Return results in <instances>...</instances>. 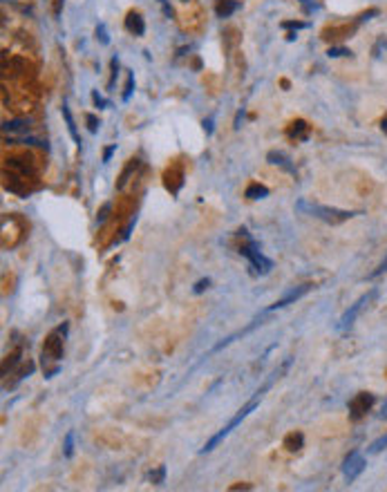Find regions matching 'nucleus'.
Masks as SVG:
<instances>
[{
	"instance_id": "obj_1",
	"label": "nucleus",
	"mask_w": 387,
	"mask_h": 492,
	"mask_svg": "<svg viewBox=\"0 0 387 492\" xmlns=\"http://www.w3.org/2000/svg\"><path fill=\"white\" fill-rule=\"evenodd\" d=\"M287 365H289V362H287ZM287 365H285V367H282V369H278V372H275V374H273V376H271V378H269V381H266V383H264V385H262V387H260V390H257V392H255V394H253V398H251V400H248V403H246V405H244V407H242V409H240V412H238V414H235V416H233V418H231V421H229V423H226V425H224V427H222V430H219V432H217V434H215V437H213V439H210V441H206V445H204V447H201V450H199V454H206V452H210V450H215V447H217V445H219V443L224 441V439H226V437H229V434H231V432H233L235 427H238V425H240V423H242V421H244V418H246V416H248V414H251V412H253V409H255V407H257V403H260V398H262V394H264V392H266V390H269V387H271V383H273V381H275V378H280V374H282V372H285V369H287Z\"/></svg>"
},
{
	"instance_id": "obj_2",
	"label": "nucleus",
	"mask_w": 387,
	"mask_h": 492,
	"mask_svg": "<svg viewBox=\"0 0 387 492\" xmlns=\"http://www.w3.org/2000/svg\"><path fill=\"white\" fill-rule=\"evenodd\" d=\"M295 208L302 210V213H309L316 219H322L325 224H331V226H338V224L347 222V219H351L356 215L354 210H340V208H334V206L311 204V201H304V199H300L295 204Z\"/></svg>"
},
{
	"instance_id": "obj_3",
	"label": "nucleus",
	"mask_w": 387,
	"mask_h": 492,
	"mask_svg": "<svg viewBox=\"0 0 387 492\" xmlns=\"http://www.w3.org/2000/svg\"><path fill=\"white\" fill-rule=\"evenodd\" d=\"M65 336H67V322L58 325L56 329L51 331L45 340V347H43V372H49V360L61 362L63 358V349H65Z\"/></svg>"
},
{
	"instance_id": "obj_4",
	"label": "nucleus",
	"mask_w": 387,
	"mask_h": 492,
	"mask_svg": "<svg viewBox=\"0 0 387 492\" xmlns=\"http://www.w3.org/2000/svg\"><path fill=\"white\" fill-rule=\"evenodd\" d=\"M376 297H378V289H369L367 293H363V295H360L358 300H356L354 304H351L349 309H347V311L340 316V320H338L336 329H338V331L351 329V327H354V322H356V318H358L360 313H363L365 309H367V306L372 304L374 300H376Z\"/></svg>"
},
{
	"instance_id": "obj_5",
	"label": "nucleus",
	"mask_w": 387,
	"mask_h": 492,
	"mask_svg": "<svg viewBox=\"0 0 387 492\" xmlns=\"http://www.w3.org/2000/svg\"><path fill=\"white\" fill-rule=\"evenodd\" d=\"M242 235H244V240H246V246H242L240 253H242L244 257H248V262H251V266L255 269V273H260V275L271 273V269H273V260H269L266 255H262V253L257 251V242L253 240V237H248V233L244 231V228H242Z\"/></svg>"
},
{
	"instance_id": "obj_6",
	"label": "nucleus",
	"mask_w": 387,
	"mask_h": 492,
	"mask_svg": "<svg viewBox=\"0 0 387 492\" xmlns=\"http://www.w3.org/2000/svg\"><path fill=\"white\" fill-rule=\"evenodd\" d=\"M365 459H363V454L360 452H349V456L345 459V463H342V474H345V479L347 481H356V479L363 474V470H365Z\"/></svg>"
},
{
	"instance_id": "obj_7",
	"label": "nucleus",
	"mask_w": 387,
	"mask_h": 492,
	"mask_svg": "<svg viewBox=\"0 0 387 492\" xmlns=\"http://www.w3.org/2000/svg\"><path fill=\"white\" fill-rule=\"evenodd\" d=\"M311 284H300V287H293V289H289V291L285 293V295L280 297V300H275L273 304L266 309V311H275V309H285V306H289V304H293L295 300H300L302 295H307L309 291H311Z\"/></svg>"
},
{
	"instance_id": "obj_8",
	"label": "nucleus",
	"mask_w": 387,
	"mask_h": 492,
	"mask_svg": "<svg viewBox=\"0 0 387 492\" xmlns=\"http://www.w3.org/2000/svg\"><path fill=\"white\" fill-rule=\"evenodd\" d=\"M374 394H369V392H363V394H356L354 398L349 400V412H351V418L354 421H358L360 416H365V412H369L374 405Z\"/></svg>"
},
{
	"instance_id": "obj_9",
	"label": "nucleus",
	"mask_w": 387,
	"mask_h": 492,
	"mask_svg": "<svg viewBox=\"0 0 387 492\" xmlns=\"http://www.w3.org/2000/svg\"><path fill=\"white\" fill-rule=\"evenodd\" d=\"M266 159H269V163H273V166H280L285 172H289V175H295V166L291 163V159L287 157L285 152H278V150H271L269 154H266Z\"/></svg>"
},
{
	"instance_id": "obj_10",
	"label": "nucleus",
	"mask_w": 387,
	"mask_h": 492,
	"mask_svg": "<svg viewBox=\"0 0 387 492\" xmlns=\"http://www.w3.org/2000/svg\"><path fill=\"white\" fill-rule=\"evenodd\" d=\"M126 29L130 34H135V36H144L145 34V23H144V18H141L139 11H130V14H128Z\"/></svg>"
},
{
	"instance_id": "obj_11",
	"label": "nucleus",
	"mask_w": 387,
	"mask_h": 492,
	"mask_svg": "<svg viewBox=\"0 0 387 492\" xmlns=\"http://www.w3.org/2000/svg\"><path fill=\"white\" fill-rule=\"evenodd\" d=\"M238 9H240L238 0H219L217 7H215V14H217L219 18H229V16L235 14Z\"/></svg>"
},
{
	"instance_id": "obj_12",
	"label": "nucleus",
	"mask_w": 387,
	"mask_h": 492,
	"mask_svg": "<svg viewBox=\"0 0 387 492\" xmlns=\"http://www.w3.org/2000/svg\"><path fill=\"white\" fill-rule=\"evenodd\" d=\"M61 112H63V119H65V123H67V130H70V137L74 139V144L76 146H81V137H79V132H76V123H74V116H72V112H70V105H67L65 101H63V107H61Z\"/></svg>"
},
{
	"instance_id": "obj_13",
	"label": "nucleus",
	"mask_w": 387,
	"mask_h": 492,
	"mask_svg": "<svg viewBox=\"0 0 387 492\" xmlns=\"http://www.w3.org/2000/svg\"><path fill=\"white\" fill-rule=\"evenodd\" d=\"M307 130H309V126L304 123L302 119H298V121H293L291 123V128H289V137L291 139H307Z\"/></svg>"
},
{
	"instance_id": "obj_14",
	"label": "nucleus",
	"mask_w": 387,
	"mask_h": 492,
	"mask_svg": "<svg viewBox=\"0 0 387 492\" xmlns=\"http://www.w3.org/2000/svg\"><path fill=\"white\" fill-rule=\"evenodd\" d=\"M5 132H16V135H27L29 132V123L27 121H7L2 126Z\"/></svg>"
},
{
	"instance_id": "obj_15",
	"label": "nucleus",
	"mask_w": 387,
	"mask_h": 492,
	"mask_svg": "<svg viewBox=\"0 0 387 492\" xmlns=\"http://www.w3.org/2000/svg\"><path fill=\"white\" fill-rule=\"evenodd\" d=\"M302 443H304V437L300 432H291L289 437L285 439V447L289 452H298L300 447H302Z\"/></svg>"
},
{
	"instance_id": "obj_16",
	"label": "nucleus",
	"mask_w": 387,
	"mask_h": 492,
	"mask_svg": "<svg viewBox=\"0 0 387 492\" xmlns=\"http://www.w3.org/2000/svg\"><path fill=\"white\" fill-rule=\"evenodd\" d=\"M20 360H23V349H16V351H11L9 356L5 358V362H2V376L7 374V369L11 372V369H14V367L18 365Z\"/></svg>"
},
{
	"instance_id": "obj_17",
	"label": "nucleus",
	"mask_w": 387,
	"mask_h": 492,
	"mask_svg": "<svg viewBox=\"0 0 387 492\" xmlns=\"http://www.w3.org/2000/svg\"><path fill=\"white\" fill-rule=\"evenodd\" d=\"M244 195L248 197V199H264L266 195H269V188L262 186V184H251V186L246 188V193Z\"/></svg>"
},
{
	"instance_id": "obj_18",
	"label": "nucleus",
	"mask_w": 387,
	"mask_h": 492,
	"mask_svg": "<svg viewBox=\"0 0 387 492\" xmlns=\"http://www.w3.org/2000/svg\"><path fill=\"white\" fill-rule=\"evenodd\" d=\"M63 454H65V459H72V454H74V432H67L65 434V443H63Z\"/></svg>"
},
{
	"instance_id": "obj_19",
	"label": "nucleus",
	"mask_w": 387,
	"mask_h": 492,
	"mask_svg": "<svg viewBox=\"0 0 387 492\" xmlns=\"http://www.w3.org/2000/svg\"><path fill=\"white\" fill-rule=\"evenodd\" d=\"M150 481H152L154 486H161V483L166 481V465H159L157 470H152V472H150Z\"/></svg>"
},
{
	"instance_id": "obj_20",
	"label": "nucleus",
	"mask_w": 387,
	"mask_h": 492,
	"mask_svg": "<svg viewBox=\"0 0 387 492\" xmlns=\"http://www.w3.org/2000/svg\"><path fill=\"white\" fill-rule=\"evenodd\" d=\"M385 447H387V434H383V437H378L376 441H374L372 445H369L367 452H369V454H378V452L385 450Z\"/></svg>"
},
{
	"instance_id": "obj_21",
	"label": "nucleus",
	"mask_w": 387,
	"mask_h": 492,
	"mask_svg": "<svg viewBox=\"0 0 387 492\" xmlns=\"http://www.w3.org/2000/svg\"><path fill=\"white\" fill-rule=\"evenodd\" d=\"M383 273H387V253H385V257H383V262H381V264L376 266V271H372V273H369L367 278H369V280H374V278H381Z\"/></svg>"
},
{
	"instance_id": "obj_22",
	"label": "nucleus",
	"mask_w": 387,
	"mask_h": 492,
	"mask_svg": "<svg viewBox=\"0 0 387 492\" xmlns=\"http://www.w3.org/2000/svg\"><path fill=\"white\" fill-rule=\"evenodd\" d=\"M351 51L345 49V47H329V51H327V56L329 58H340V56H349Z\"/></svg>"
},
{
	"instance_id": "obj_23",
	"label": "nucleus",
	"mask_w": 387,
	"mask_h": 492,
	"mask_svg": "<svg viewBox=\"0 0 387 492\" xmlns=\"http://www.w3.org/2000/svg\"><path fill=\"white\" fill-rule=\"evenodd\" d=\"M132 90H135V74H128V81H126V92H123V101H128V98L132 97Z\"/></svg>"
},
{
	"instance_id": "obj_24",
	"label": "nucleus",
	"mask_w": 387,
	"mask_h": 492,
	"mask_svg": "<svg viewBox=\"0 0 387 492\" xmlns=\"http://www.w3.org/2000/svg\"><path fill=\"white\" fill-rule=\"evenodd\" d=\"M132 168H137V159H132V161H130V166L126 168V172H123V175H121V179H119L117 188H123V186H126V181H128V175H130V172H132Z\"/></svg>"
},
{
	"instance_id": "obj_25",
	"label": "nucleus",
	"mask_w": 387,
	"mask_h": 492,
	"mask_svg": "<svg viewBox=\"0 0 387 492\" xmlns=\"http://www.w3.org/2000/svg\"><path fill=\"white\" fill-rule=\"evenodd\" d=\"M85 121H88V130L94 135V132L98 130V119L94 114H88V116H85Z\"/></svg>"
},
{
	"instance_id": "obj_26",
	"label": "nucleus",
	"mask_w": 387,
	"mask_h": 492,
	"mask_svg": "<svg viewBox=\"0 0 387 492\" xmlns=\"http://www.w3.org/2000/svg\"><path fill=\"white\" fill-rule=\"evenodd\" d=\"M117 74H119V60L112 58V76H110V83H107V88L112 90L114 88V81H117Z\"/></svg>"
},
{
	"instance_id": "obj_27",
	"label": "nucleus",
	"mask_w": 387,
	"mask_h": 492,
	"mask_svg": "<svg viewBox=\"0 0 387 492\" xmlns=\"http://www.w3.org/2000/svg\"><path fill=\"white\" fill-rule=\"evenodd\" d=\"M97 38L103 43V45H107V43H110V38H107V32H105V25H98V27H97Z\"/></svg>"
},
{
	"instance_id": "obj_28",
	"label": "nucleus",
	"mask_w": 387,
	"mask_h": 492,
	"mask_svg": "<svg viewBox=\"0 0 387 492\" xmlns=\"http://www.w3.org/2000/svg\"><path fill=\"white\" fill-rule=\"evenodd\" d=\"M92 101H94V105H97L98 110H103V107H107V101H105V98H103V97H101V94H98V92H92Z\"/></svg>"
},
{
	"instance_id": "obj_29",
	"label": "nucleus",
	"mask_w": 387,
	"mask_h": 492,
	"mask_svg": "<svg viewBox=\"0 0 387 492\" xmlns=\"http://www.w3.org/2000/svg\"><path fill=\"white\" fill-rule=\"evenodd\" d=\"M110 208H112V204H103L101 213H98V224H103L107 219V213H110Z\"/></svg>"
},
{
	"instance_id": "obj_30",
	"label": "nucleus",
	"mask_w": 387,
	"mask_h": 492,
	"mask_svg": "<svg viewBox=\"0 0 387 492\" xmlns=\"http://www.w3.org/2000/svg\"><path fill=\"white\" fill-rule=\"evenodd\" d=\"M114 150H117V144H112V146H110V148H105V152H103V163H107V161H110V159H112Z\"/></svg>"
},
{
	"instance_id": "obj_31",
	"label": "nucleus",
	"mask_w": 387,
	"mask_h": 492,
	"mask_svg": "<svg viewBox=\"0 0 387 492\" xmlns=\"http://www.w3.org/2000/svg\"><path fill=\"white\" fill-rule=\"evenodd\" d=\"M208 284H210V280H208V278H206V280H199V282L195 284V289H193V291H195V293H201V291H204V289H208Z\"/></svg>"
},
{
	"instance_id": "obj_32",
	"label": "nucleus",
	"mask_w": 387,
	"mask_h": 492,
	"mask_svg": "<svg viewBox=\"0 0 387 492\" xmlns=\"http://www.w3.org/2000/svg\"><path fill=\"white\" fill-rule=\"evenodd\" d=\"M282 27L285 29H304L307 23H282Z\"/></svg>"
},
{
	"instance_id": "obj_33",
	"label": "nucleus",
	"mask_w": 387,
	"mask_h": 492,
	"mask_svg": "<svg viewBox=\"0 0 387 492\" xmlns=\"http://www.w3.org/2000/svg\"><path fill=\"white\" fill-rule=\"evenodd\" d=\"M378 418H383V421H387V400H385V403H383L381 412H378Z\"/></svg>"
},
{
	"instance_id": "obj_34",
	"label": "nucleus",
	"mask_w": 387,
	"mask_h": 492,
	"mask_svg": "<svg viewBox=\"0 0 387 492\" xmlns=\"http://www.w3.org/2000/svg\"><path fill=\"white\" fill-rule=\"evenodd\" d=\"M204 130H206V132H208V135H210V132H213V119H208V121H204Z\"/></svg>"
},
{
	"instance_id": "obj_35",
	"label": "nucleus",
	"mask_w": 387,
	"mask_h": 492,
	"mask_svg": "<svg viewBox=\"0 0 387 492\" xmlns=\"http://www.w3.org/2000/svg\"><path fill=\"white\" fill-rule=\"evenodd\" d=\"M381 130H383V132H385V135H387V116H385V119L381 121Z\"/></svg>"
},
{
	"instance_id": "obj_36",
	"label": "nucleus",
	"mask_w": 387,
	"mask_h": 492,
	"mask_svg": "<svg viewBox=\"0 0 387 492\" xmlns=\"http://www.w3.org/2000/svg\"><path fill=\"white\" fill-rule=\"evenodd\" d=\"M159 2H161V5H163V7H166V0H159Z\"/></svg>"
}]
</instances>
